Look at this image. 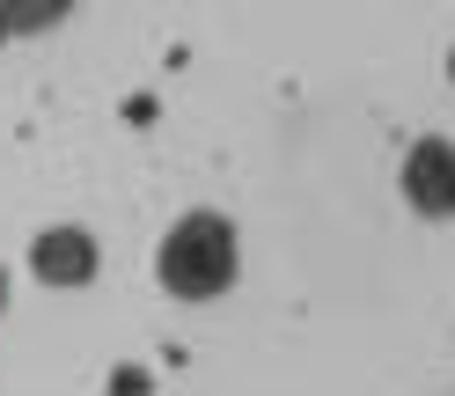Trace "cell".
Instances as JSON below:
<instances>
[{
    "mask_svg": "<svg viewBox=\"0 0 455 396\" xmlns=\"http://www.w3.org/2000/svg\"><path fill=\"white\" fill-rule=\"evenodd\" d=\"M235 272H243L235 228H228L220 213H184L177 228L162 235V249H155V279L177 301H213V294L235 287Z\"/></svg>",
    "mask_w": 455,
    "mask_h": 396,
    "instance_id": "6da1fadb",
    "label": "cell"
},
{
    "mask_svg": "<svg viewBox=\"0 0 455 396\" xmlns=\"http://www.w3.org/2000/svg\"><path fill=\"white\" fill-rule=\"evenodd\" d=\"M404 198L426 220H455V147L448 139H419L404 154Z\"/></svg>",
    "mask_w": 455,
    "mask_h": 396,
    "instance_id": "7a4b0ae2",
    "label": "cell"
},
{
    "mask_svg": "<svg viewBox=\"0 0 455 396\" xmlns=\"http://www.w3.org/2000/svg\"><path fill=\"white\" fill-rule=\"evenodd\" d=\"M30 272L44 287H89L96 279V235L89 228H44L30 242Z\"/></svg>",
    "mask_w": 455,
    "mask_h": 396,
    "instance_id": "3957f363",
    "label": "cell"
},
{
    "mask_svg": "<svg viewBox=\"0 0 455 396\" xmlns=\"http://www.w3.org/2000/svg\"><path fill=\"white\" fill-rule=\"evenodd\" d=\"M0 8H8V22H15L22 37H30V30H52V22H60L74 0H0Z\"/></svg>",
    "mask_w": 455,
    "mask_h": 396,
    "instance_id": "277c9868",
    "label": "cell"
},
{
    "mask_svg": "<svg viewBox=\"0 0 455 396\" xmlns=\"http://www.w3.org/2000/svg\"><path fill=\"white\" fill-rule=\"evenodd\" d=\"M8 37H15V22H8V8H0V44H8Z\"/></svg>",
    "mask_w": 455,
    "mask_h": 396,
    "instance_id": "5b68a950",
    "label": "cell"
},
{
    "mask_svg": "<svg viewBox=\"0 0 455 396\" xmlns=\"http://www.w3.org/2000/svg\"><path fill=\"white\" fill-rule=\"evenodd\" d=\"M0 308H8V272H0Z\"/></svg>",
    "mask_w": 455,
    "mask_h": 396,
    "instance_id": "8992f818",
    "label": "cell"
},
{
    "mask_svg": "<svg viewBox=\"0 0 455 396\" xmlns=\"http://www.w3.org/2000/svg\"><path fill=\"white\" fill-rule=\"evenodd\" d=\"M448 81H455V51H448Z\"/></svg>",
    "mask_w": 455,
    "mask_h": 396,
    "instance_id": "52a82bcc",
    "label": "cell"
}]
</instances>
